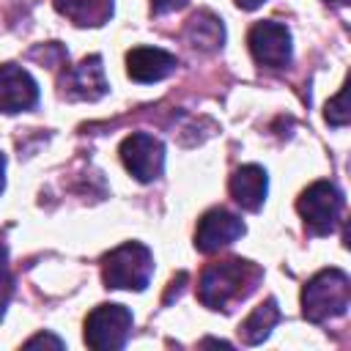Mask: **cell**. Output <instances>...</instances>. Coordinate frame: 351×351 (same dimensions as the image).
Instances as JSON below:
<instances>
[{"label": "cell", "mask_w": 351, "mask_h": 351, "mask_svg": "<svg viewBox=\"0 0 351 351\" xmlns=\"http://www.w3.org/2000/svg\"><path fill=\"white\" fill-rule=\"evenodd\" d=\"M280 321V307H277V299H266V302H261L247 318H244V324L239 326V335H241V340L247 343V346H258V343H263L266 337H269V332L274 329V324Z\"/></svg>", "instance_id": "cell-14"}, {"label": "cell", "mask_w": 351, "mask_h": 351, "mask_svg": "<svg viewBox=\"0 0 351 351\" xmlns=\"http://www.w3.org/2000/svg\"><path fill=\"white\" fill-rule=\"evenodd\" d=\"M3 173H5V156L0 154V192H3V186H5V178H3Z\"/></svg>", "instance_id": "cell-21"}, {"label": "cell", "mask_w": 351, "mask_h": 351, "mask_svg": "<svg viewBox=\"0 0 351 351\" xmlns=\"http://www.w3.org/2000/svg\"><path fill=\"white\" fill-rule=\"evenodd\" d=\"M178 66V58L159 47H134L126 55V71L134 82H159L170 77Z\"/></svg>", "instance_id": "cell-11"}, {"label": "cell", "mask_w": 351, "mask_h": 351, "mask_svg": "<svg viewBox=\"0 0 351 351\" xmlns=\"http://www.w3.org/2000/svg\"><path fill=\"white\" fill-rule=\"evenodd\" d=\"M184 38L189 41V47L200 49V52H214L222 47L225 41V25L219 16H214L211 11H197L184 30Z\"/></svg>", "instance_id": "cell-13"}, {"label": "cell", "mask_w": 351, "mask_h": 351, "mask_svg": "<svg viewBox=\"0 0 351 351\" xmlns=\"http://www.w3.org/2000/svg\"><path fill=\"white\" fill-rule=\"evenodd\" d=\"M239 236H244V222L241 217L225 211V208H211L200 217L197 230H195V247L206 255L219 252L222 247L233 244Z\"/></svg>", "instance_id": "cell-8"}, {"label": "cell", "mask_w": 351, "mask_h": 351, "mask_svg": "<svg viewBox=\"0 0 351 351\" xmlns=\"http://www.w3.org/2000/svg\"><path fill=\"white\" fill-rule=\"evenodd\" d=\"M55 8L74 25H104L112 14V0H55Z\"/></svg>", "instance_id": "cell-15"}, {"label": "cell", "mask_w": 351, "mask_h": 351, "mask_svg": "<svg viewBox=\"0 0 351 351\" xmlns=\"http://www.w3.org/2000/svg\"><path fill=\"white\" fill-rule=\"evenodd\" d=\"M189 0H151V8H154V14H170V11H176V8H184Z\"/></svg>", "instance_id": "cell-18"}, {"label": "cell", "mask_w": 351, "mask_h": 351, "mask_svg": "<svg viewBox=\"0 0 351 351\" xmlns=\"http://www.w3.org/2000/svg\"><path fill=\"white\" fill-rule=\"evenodd\" d=\"M266 0H236V5L239 8H244V11H255L258 5H263Z\"/></svg>", "instance_id": "cell-20"}, {"label": "cell", "mask_w": 351, "mask_h": 351, "mask_svg": "<svg viewBox=\"0 0 351 351\" xmlns=\"http://www.w3.org/2000/svg\"><path fill=\"white\" fill-rule=\"evenodd\" d=\"M25 346H27V348H36V346H52V348H63V340H60V337H55V335H36V337H30Z\"/></svg>", "instance_id": "cell-19"}, {"label": "cell", "mask_w": 351, "mask_h": 351, "mask_svg": "<svg viewBox=\"0 0 351 351\" xmlns=\"http://www.w3.org/2000/svg\"><path fill=\"white\" fill-rule=\"evenodd\" d=\"M38 101L36 80L14 63L0 66V112H22Z\"/></svg>", "instance_id": "cell-10"}, {"label": "cell", "mask_w": 351, "mask_h": 351, "mask_svg": "<svg viewBox=\"0 0 351 351\" xmlns=\"http://www.w3.org/2000/svg\"><path fill=\"white\" fill-rule=\"evenodd\" d=\"M60 85H63V96L74 101H96L110 90L99 55H90L82 63L66 69Z\"/></svg>", "instance_id": "cell-9"}, {"label": "cell", "mask_w": 351, "mask_h": 351, "mask_svg": "<svg viewBox=\"0 0 351 351\" xmlns=\"http://www.w3.org/2000/svg\"><path fill=\"white\" fill-rule=\"evenodd\" d=\"M261 277L263 271L252 261H244V258L217 261L203 269L197 282V299L208 310H230L258 288Z\"/></svg>", "instance_id": "cell-1"}, {"label": "cell", "mask_w": 351, "mask_h": 351, "mask_svg": "<svg viewBox=\"0 0 351 351\" xmlns=\"http://www.w3.org/2000/svg\"><path fill=\"white\" fill-rule=\"evenodd\" d=\"M121 159L137 181L148 184L156 181L165 170V145L148 132H134L121 143Z\"/></svg>", "instance_id": "cell-6"}, {"label": "cell", "mask_w": 351, "mask_h": 351, "mask_svg": "<svg viewBox=\"0 0 351 351\" xmlns=\"http://www.w3.org/2000/svg\"><path fill=\"white\" fill-rule=\"evenodd\" d=\"M326 121L332 126H346L348 123V110H346V85L340 88V93L326 101Z\"/></svg>", "instance_id": "cell-16"}, {"label": "cell", "mask_w": 351, "mask_h": 351, "mask_svg": "<svg viewBox=\"0 0 351 351\" xmlns=\"http://www.w3.org/2000/svg\"><path fill=\"white\" fill-rule=\"evenodd\" d=\"M250 52L252 58L266 66V69H285L291 63V33L282 22H274V19H266V22H255L250 36Z\"/></svg>", "instance_id": "cell-7"}, {"label": "cell", "mask_w": 351, "mask_h": 351, "mask_svg": "<svg viewBox=\"0 0 351 351\" xmlns=\"http://www.w3.org/2000/svg\"><path fill=\"white\" fill-rule=\"evenodd\" d=\"M154 274V255L140 241H126L104 255L101 277L107 288H132L143 291Z\"/></svg>", "instance_id": "cell-3"}, {"label": "cell", "mask_w": 351, "mask_h": 351, "mask_svg": "<svg viewBox=\"0 0 351 351\" xmlns=\"http://www.w3.org/2000/svg\"><path fill=\"white\" fill-rule=\"evenodd\" d=\"M304 225L315 233V236H326L337 228L340 222V211H343V192L332 184V181H315L310 184L299 203H296Z\"/></svg>", "instance_id": "cell-4"}, {"label": "cell", "mask_w": 351, "mask_h": 351, "mask_svg": "<svg viewBox=\"0 0 351 351\" xmlns=\"http://www.w3.org/2000/svg\"><path fill=\"white\" fill-rule=\"evenodd\" d=\"M11 274H8V263H5V247L0 244V318L5 313V304L11 299Z\"/></svg>", "instance_id": "cell-17"}, {"label": "cell", "mask_w": 351, "mask_h": 351, "mask_svg": "<svg viewBox=\"0 0 351 351\" xmlns=\"http://www.w3.org/2000/svg\"><path fill=\"white\" fill-rule=\"evenodd\" d=\"M266 192H269V178L261 165H241L230 176V195L247 211H258L266 200Z\"/></svg>", "instance_id": "cell-12"}, {"label": "cell", "mask_w": 351, "mask_h": 351, "mask_svg": "<svg viewBox=\"0 0 351 351\" xmlns=\"http://www.w3.org/2000/svg\"><path fill=\"white\" fill-rule=\"evenodd\" d=\"M351 302V282L348 274L340 269L318 271L302 291V313L313 324H324L329 318L346 315Z\"/></svg>", "instance_id": "cell-2"}, {"label": "cell", "mask_w": 351, "mask_h": 351, "mask_svg": "<svg viewBox=\"0 0 351 351\" xmlns=\"http://www.w3.org/2000/svg\"><path fill=\"white\" fill-rule=\"evenodd\" d=\"M329 3H337V5H346L348 0H329Z\"/></svg>", "instance_id": "cell-22"}, {"label": "cell", "mask_w": 351, "mask_h": 351, "mask_svg": "<svg viewBox=\"0 0 351 351\" xmlns=\"http://www.w3.org/2000/svg\"><path fill=\"white\" fill-rule=\"evenodd\" d=\"M132 332V310L123 304H99L85 318V343L96 351L123 348Z\"/></svg>", "instance_id": "cell-5"}]
</instances>
